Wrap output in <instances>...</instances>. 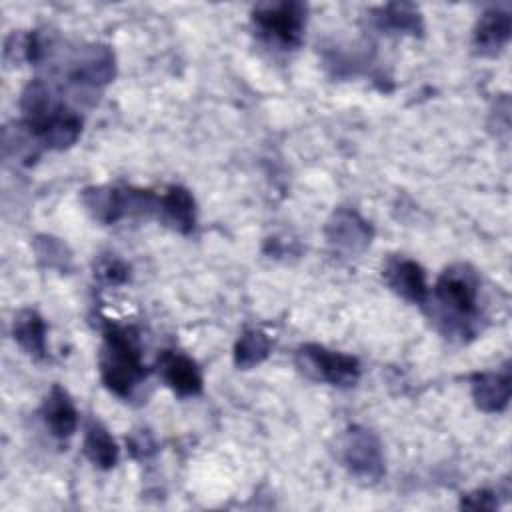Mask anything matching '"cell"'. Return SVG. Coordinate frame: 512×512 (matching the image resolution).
Instances as JSON below:
<instances>
[{"mask_svg": "<svg viewBox=\"0 0 512 512\" xmlns=\"http://www.w3.org/2000/svg\"><path fill=\"white\" fill-rule=\"evenodd\" d=\"M382 276L388 288L400 298L412 304H422L428 300L426 274L418 262L404 256H392L386 260Z\"/></svg>", "mask_w": 512, "mask_h": 512, "instance_id": "obj_8", "label": "cell"}, {"mask_svg": "<svg viewBox=\"0 0 512 512\" xmlns=\"http://www.w3.org/2000/svg\"><path fill=\"white\" fill-rule=\"evenodd\" d=\"M156 216L162 224L180 234L192 232L196 224V204L192 194L182 186H168L166 192L158 196Z\"/></svg>", "mask_w": 512, "mask_h": 512, "instance_id": "obj_12", "label": "cell"}, {"mask_svg": "<svg viewBox=\"0 0 512 512\" xmlns=\"http://www.w3.org/2000/svg\"><path fill=\"white\" fill-rule=\"evenodd\" d=\"M82 450L86 458L102 470H110L118 462V446L110 436V432L98 420L88 422Z\"/></svg>", "mask_w": 512, "mask_h": 512, "instance_id": "obj_17", "label": "cell"}, {"mask_svg": "<svg viewBox=\"0 0 512 512\" xmlns=\"http://www.w3.org/2000/svg\"><path fill=\"white\" fill-rule=\"evenodd\" d=\"M474 404L484 412H502L510 402V368L478 372L472 376Z\"/></svg>", "mask_w": 512, "mask_h": 512, "instance_id": "obj_13", "label": "cell"}, {"mask_svg": "<svg viewBox=\"0 0 512 512\" xmlns=\"http://www.w3.org/2000/svg\"><path fill=\"white\" fill-rule=\"evenodd\" d=\"M512 16L506 8L492 6L482 12L474 26L472 44L482 56H496L510 40Z\"/></svg>", "mask_w": 512, "mask_h": 512, "instance_id": "obj_11", "label": "cell"}, {"mask_svg": "<svg viewBox=\"0 0 512 512\" xmlns=\"http://www.w3.org/2000/svg\"><path fill=\"white\" fill-rule=\"evenodd\" d=\"M462 506L474 508V510H478V508L490 510V508L496 506V498H494V494L488 492V490H478V492H474V494H468V496L462 500Z\"/></svg>", "mask_w": 512, "mask_h": 512, "instance_id": "obj_21", "label": "cell"}, {"mask_svg": "<svg viewBox=\"0 0 512 512\" xmlns=\"http://www.w3.org/2000/svg\"><path fill=\"white\" fill-rule=\"evenodd\" d=\"M98 366L104 386L120 398H130L146 378L138 336L130 326L108 324L98 354Z\"/></svg>", "mask_w": 512, "mask_h": 512, "instance_id": "obj_1", "label": "cell"}, {"mask_svg": "<svg viewBox=\"0 0 512 512\" xmlns=\"http://www.w3.org/2000/svg\"><path fill=\"white\" fill-rule=\"evenodd\" d=\"M480 278L468 264H450L442 270L434 286L436 312L446 326V332L460 336L472 334V324L478 318Z\"/></svg>", "mask_w": 512, "mask_h": 512, "instance_id": "obj_2", "label": "cell"}, {"mask_svg": "<svg viewBox=\"0 0 512 512\" xmlns=\"http://www.w3.org/2000/svg\"><path fill=\"white\" fill-rule=\"evenodd\" d=\"M128 274H130L128 266L120 258H116V256H102L94 264V276L100 282L110 284V286H118V284L126 282Z\"/></svg>", "mask_w": 512, "mask_h": 512, "instance_id": "obj_20", "label": "cell"}, {"mask_svg": "<svg viewBox=\"0 0 512 512\" xmlns=\"http://www.w3.org/2000/svg\"><path fill=\"white\" fill-rule=\"evenodd\" d=\"M42 420L52 436L56 438H68L76 432L78 426V412L70 398V394L54 384L48 392V396L42 402Z\"/></svg>", "mask_w": 512, "mask_h": 512, "instance_id": "obj_14", "label": "cell"}, {"mask_svg": "<svg viewBox=\"0 0 512 512\" xmlns=\"http://www.w3.org/2000/svg\"><path fill=\"white\" fill-rule=\"evenodd\" d=\"M82 202L98 222L112 224L124 216L156 214L158 196L132 186H94L82 192Z\"/></svg>", "mask_w": 512, "mask_h": 512, "instance_id": "obj_3", "label": "cell"}, {"mask_svg": "<svg viewBox=\"0 0 512 512\" xmlns=\"http://www.w3.org/2000/svg\"><path fill=\"white\" fill-rule=\"evenodd\" d=\"M372 22L380 30L396 32V34H420L422 32V18L414 4L394 2L380 6L372 12Z\"/></svg>", "mask_w": 512, "mask_h": 512, "instance_id": "obj_16", "label": "cell"}, {"mask_svg": "<svg viewBox=\"0 0 512 512\" xmlns=\"http://www.w3.org/2000/svg\"><path fill=\"white\" fill-rule=\"evenodd\" d=\"M296 368L316 380L332 386H354L360 378V364L354 356L328 350L320 344H304L294 354Z\"/></svg>", "mask_w": 512, "mask_h": 512, "instance_id": "obj_5", "label": "cell"}, {"mask_svg": "<svg viewBox=\"0 0 512 512\" xmlns=\"http://www.w3.org/2000/svg\"><path fill=\"white\" fill-rule=\"evenodd\" d=\"M340 460L358 478L378 480L384 474V456L378 438L360 426L348 428L340 438Z\"/></svg>", "mask_w": 512, "mask_h": 512, "instance_id": "obj_6", "label": "cell"}, {"mask_svg": "<svg viewBox=\"0 0 512 512\" xmlns=\"http://www.w3.org/2000/svg\"><path fill=\"white\" fill-rule=\"evenodd\" d=\"M12 334L14 340L18 342V346L32 356L34 360H42L48 354L46 348V324L42 320V316L36 310H20L14 316V324H12Z\"/></svg>", "mask_w": 512, "mask_h": 512, "instance_id": "obj_15", "label": "cell"}, {"mask_svg": "<svg viewBox=\"0 0 512 512\" xmlns=\"http://www.w3.org/2000/svg\"><path fill=\"white\" fill-rule=\"evenodd\" d=\"M156 370L164 384L178 396H196L202 392V374L192 358L182 352L164 350L158 356Z\"/></svg>", "mask_w": 512, "mask_h": 512, "instance_id": "obj_10", "label": "cell"}, {"mask_svg": "<svg viewBox=\"0 0 512 512\" xmlns=\"http://www.w3.org/2000/svg\"><path fill=\"white\" fill-rule=\"evenodd\" d=\"M252 24L270 44L288 50L296 48L306 28V4L294 0L256 4L252 8Z\"/></svg>", "mask_w": 512, "mask_h": 512, "instance_id": "obj_4", "label": "cell"}, {"mask_svg": "<svg viewBox=\"0 0 512 512\" xmlns=\"http://www.w3.org/2000/svg\"><path fill=\"white\" fill-rule=\"evenodd\" d=\"M270 348H272V342L262 330H256V328L244 330L234 346V364L242 370L254 368L268 358Z\"/></svg>", "mask_w": 512, "mask_h": 512, "instance_id": "obj_18", "label": "cell"}, {"mask_svg": "<svg viewBox=\"0 0 512 512\" xmlns=\"http://www.w3.org/2000/svg\"><path fill=\"white\" fill-rule=\"evenodd\" d=\"M68 80L80 88H100L114 78V54L108 46L92 44L70 58Z\"/></svg>", "mask_w": 512, "mask_h": 512, "instance_id": "obj_7", "label": "cell"}, {"mask_svg": "<svg viewBox=\"0 0 512 512\" xmlns=\"http://www.w3.org/2000/svg\"><path fill=\"white\" fill-rule=\"evenodd\" d=\"M38 260L44 262L48 268H66V262L70 260V254L66 246L52 238V236H38L34 242Z\"/></svg>", "mask_w": 512, "mask_h": 512, "instance_id": "obj_19", "label": "cell"}, {"mask_svg": "<svg viewBox=\"0 0 512 512\" xmlns=\"http://www.w3.org/2000/svg\"><path fill=\"white\" fill-rule=\"evenodd\" d=\"M324 232L330 246L346 254L362 252L372 238V228L368 222L350 208H338L326 222Z\"/></svg>", "mask_w": 512, "mask_h": 512, "instance_id": "obj_9", "label": "cell"}]
</instances>
